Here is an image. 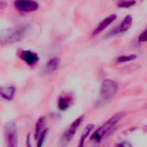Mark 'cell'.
Segmentation results:
<instances>
[{
	"mask_svg": "<svg viewBox=\"0 0 147 147\" xmlns=\"http://www.w3.org/2000/svg\"><path fill=\"white\" fill-rule=\"evenodd\" d=\"M28 30L29 26L27 25H20L4 30L1 34V44H10L20 41L25 37Z\"/></svg>",
	"mask_w": 147,
	"mask_h": 147,
	"instance_id": "obj_1",
	"label": "cell"
},
{
	"mask_svg": "<svg viewBox=\"0 0 147 147\" xmlns=\"http://www.w3.org/2000/svg\"><path fill=\"white\" fill-rule=\"evenodd\" d=\"M118 89L117 83L111 79H105L100 89L97 105L101 106L110 102L115 96Z\"/></svg>",
	"mask_w": 147,
	"mask_h": 147,
	"instance_id": "obj_2",
	"label": "cell"
},
{
	"mask_svg": "<svg viewBox=\"0 0 147 147\" xmlns=\"http://www.w3.org/2000/svg\"><path fill=\"white\" fill-rule=\"evenodd\" d=\"M124 115L125 113L123 112H119L114 114L94 131L91 140L95 142H99Z\"/></svg>",
	"mask_w": 147,
	"mask_h": 147,
	"instance_id": "obj_3",
	"label": "cell"
},
{
	"mask_svg": "<svg viewBox=\"0 0 147 147\" xmlns=\"http://www.w3.org/2000/svg\"><path fill=\"white\" fill-rule=\"evenodd\" d=\"M4 134L7 146L16 147L17 146V129L16 123L14 121H10L5 124L4 127Z\"/></svg>",
	"mask_w": 147,
	"mask_h": 147,
	"instance_id": "obj_4",
	"label": "cell"
},
{
	"mask_svg": "<svg viewBox=\"0 0 147 147\" xmlns=\"http://www.w3.org/2000/svg\"><path fill=\"white\" fill-rule=\"evenodd\" d=\"M83 115H81L76 118L63 134L60 140L61 146H66L71 142L74 138L78 127L80 126L81 123L83 121Z\"/></svg>",
	"mask_w": 147,
	"mask_h": 147,
	"instance_id": "obj_5",
	"label": "cell"
},
{
	"mask_svg": "<svg viewBox=\"0 0 147 147\" xmlns=\"http://www.w3.org/2000/svg\"><path fill=\"white\" fill-rule=\"evenodd\" d=\"M16 9L23 13H30L36 11L39 7L38 3L33 0H16Z\"/></svg>",
	"mask_w": 147,
	"mask_h": 147,
	"instance_id": "obj_6",
	"label": "cell"
},
{
	"mask_svg": "<svg viewBox=\"0 0 147 147\" xmlns=\"http://www.w3.org/2000/svg\"><path fill=\"white\" fill-rule=\"evenodd\" d=\"M133 22V18L131 16L127 15L122 20L121 23L114 28L110 33V35H115L126 32L130 28Z\"/></svg>",
	"mask_w": 147,
	"mask_h": 147,
	"instance_id": "obj_7",
	"label": "cell"
},
{
	"mask_svg": "<svg viewBox=\"0 0 147 147\" xmlns=\"http://www.w3.org/2000/svg\"><path fill=\"white\" fill-rule=\"evenodd\" d=\"M117 16L115 14H111L108 17L105 18L102 21L99 22L98 25L96 27V28L94 30L92 33V36H96L103 31L107 27H108L114 20H116Z\"/></svg>",
	"mask_w": 147,
	"mask_h": 147,
	"instance_id": "obj_8",
	"label": "cell"
},
{
	"mask_svg": "<svg viewBox=\"0 0 147 147\" xmlns=\"http://www.w3.org/2000/svg\"><path fill=\"white\" fill-rule=\"evenodd\" d=\"M20 57L27 64L32 65L37 63L39 59L37 54L29 50H22L20 52Z\"/></svg>",
	"mask_w": 147,
	"mask_h": 147,
	"instance_id": "obj_9",
	"label": "cell"
},
{
	"mask_svg": "<svg viewBox=\"0 0 147 147\" xmlns=\"http://www.w3.org/2000/svg\"><path fill=\"white\" fill-rule=\"evenodd\" d=\"M16 87L13 86H7L0 88V95L2 98L7 100H11L14 97Z\"/></svg>",
	"mask_w": 147,
	"mask_h": 147,
	"instance_id": "obj_10",
	"label": "cell"
},
{
	"mask_svg": "<svg viewBox=\"0 0 147 147\" xmlns=\"http://www.w3.org/2000/svg\"><path fill=\"white\" fill-rule=\"evenodd\" d=\"M60 65V59L58 57L55 56L49 60L44 68V72L46 74H51L56 71Z\"/></svg>",
	"mask_w": 147,
	"mask_h": 147,
	"instance_id": "obj_11",
	"label": "cell"
},
{
	"mask_svg": "<svg viewBox=\"0 0 147 147\" xmlns=\"http://www.w3.org/2000/svg\"><path fill=\"white\" fill-rule=\"evenodd\" d=\"M72 101V97L71 95H65L60 96L57 101L58 109L61 111H65L70 106Z\"/></svg>",
	"mask_w": 147,
	"mask_h": 147,
	"instance_id": "obj_12",
	"label": "cell"
},
{
	"mask_svg": "<svg viewBox=\"0 0 147 147\" xmlns=\"http://www.w3.org/2000/svg\"><path fill=\"white\" fill-rule=\"evenodd\" d=\"M45 123V118L44 117H41L36 123L35 127H34V137L35 140L38 139L40 135L44 131L43 128Z\"/></svg>",
	"mask_w": 147,
	"mask_h": 147,
	"instance_id": "obj_13",
	"label": "cell"
},
{
	"mask_svg": "<svg viewBox=\"0 0 147 147\" xmlns=\"http://www.w3.org/2000/svg\"><path fill=\"white\" fill-rule=\"evenodd\" d=\"M94 127V125L93 124H88L87 125L84 129L82 134L80 136V141H79V144L78 145V146L79 147H82L84 146V141L86 139V138L87 137V136L89 135L91 131V130H92V129Z\"/></svg>",
	"mask_w": 147,
	"mask_h": 147,
	"instance_id": "obj_14",
	"label": "cell"
},
{
	"mask_svg": "<svg viewBox=\"0 0 147 147\" xmlns=\"http://www.w3.org/2000/svg\"><path fill=\"white\" fill-rule=\"evenodd\" d=\"M137 58V55L135 54H131L125 56H121L116 59V61L118 63H126L130 61H132Z\"/></svg>",
	"mask_w": 147,
	"mask_h": 147,
	"instance_id": "obj_15",
	"label": "cell"
},
{
	"mask_svg": "<svg viewBox=\"0 0 147 147\" xmlns=\"http://www.w3.org/2000/svg\"><path fill=\"white\" fill-rule=\"evenodd\" d=\"M136 3V0H121L118 2L117 6L119 8H129Z\"/></svg>",
	"mask_w": 147,
	"mask_h": 147,
	"instance_id": "obj_16",
	"label": "cell"
},
{
	"mask_svg": "<svg viewBox=\"0 0 147 147\" xmlns=\"http://www.w3.org/2000/svg\"><path fill=\"white\" fill-rule=\"evenodd\" d=\"M48 129L47 128L45 130H44V131H42V133H41V134L40 135V137L38 138V143H37V146L40 147L41 146H42L47 136L48 135Z\"/></svg>",
	"mask_w": 147,
	"mask_h": 147,
	"instance_id": "obj_17",
	"label": "cell"
},
{
	"mask_svg": "<svg viewBox=\"0 0 147 147\" xmlns=\"http://www.w3.org/2000/svg\"><path fill=\"white\" fill-rule=\"evenodd\" d=\"M138 40L140 42H145L147 41V28L139 35Z\"/></svg>",
	"mask_w": 147,
	"mask_h": 147,
	"instance_id": "obj_18",
	"label": "cell"
},
{
	"mask_svg": "<svg viewBox=\"0 0 147 147\" xmlns=\"http://www.w3.org/2000/svg\"><path fill=\"white\" fill-rule=\"evenodd\" d=\"M30 134H28L26 136V146H31V144H30Z\"/></svg>",
	"mask_w": 147,
	"mask_h": 147,
	"instance_id": "obj_19",
	"label": "cell"
},
{
	"mask_svg": "<svg viewBox=\"0 0 147 147\" xmlns=\"http://www.w3.org/2000/svg\"><path fill=\"white\" fill-rule=\"evenodd\" d=\"M118 146H131L130 145H129V144H126V142H125L123 144V142H122V144L118 145Z\"/></svg>",
	"mask_w": 147,
	"mask_h": 147,
	"instance_id": "obj_20",
	"label": "cell"
}]
</instances>
